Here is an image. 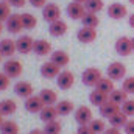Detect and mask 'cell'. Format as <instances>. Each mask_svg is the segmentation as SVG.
I'll return each instance as SVG.
<instances>
[{
    "instance_id": "1",
    "label": "cell",
    "mask_w": 134,
    "mask_h": 134,
    "mask_svg": "<svg viewBox=\"0 0 134 134\" xmlns=\"http://www.w3.org/2000/svg\"><path fill=\"white\" fill-rule=\"evenodd\" d=\"M101 78H103V73H101L100 69H97V67H89L81 75V81L84 83V86H89V87H92V86L95 87Z\"/></svg>"
},
{
    "instance_id": "2",
    "label": "cell",
    "mask_w": 134,
    "mask_h": 134,
    "mask_svg": "<svg viewBox=\"0 0 134 134\" xmlns=\"http://www.w3.org/2000/svg\"><path fill=\"white\" fill-rule=\"evenodd\" d=\"M3 72H5L9 78H17V76L22 75V72H24V66H22L20 61L9 58V59L3 64Z\"/></svg>"
},
{
    "instance_id": "3",
    "label": "cell",
    "mask_w": 134,
    "mask_h": 134,
    "mask_svg": "<svg viewBox=\"0 0 134 134\" xmlns=\"http://www.w3.org/2000/svg\"><path fill=\"white\" fill-rule=\"evenodd\" d=\"M42 17H44V20H47L48 24H52V22L61 19V8L56 3H47L42 8Z\"/></svg>"
},
{
    "instance_id": "4",
    "label": "cell",
    "mask_w": 134,
    "mask_h": 134,
    "mask_svg": "<svg viewBox=\"0 0 134 134\" xmlns=\"http://www.w3.org/2000/svg\"><path fill=\"white\" fill-rule=\"evenodd\" d=\"M106 73H108V76L111 78V80H114V81H119V80H123L125 78V75H126V67L123 63H111L109 67H108V70H106Z\"/></svg>"
},
{
    "instance_id": "5",
    "label": "cell",
    "mask_w": 134,
    "mask_h": 134,
    "mask_svg": "<svg viewBox=\"0 0 134 134\" xmlns=\"http://www.w3.org/2000/svg\"><path fill=\"white\" fill-rule=\"evenodd\" d=\"M114 48H115V52H117L120 56H128V55H131V52H133V42H131L130 37L120 36V37L115 41Z\"/></svg>"
},
{
    "instance_id": "6",
    "label": "cell",
    "mask_w": 134,
    "mask_h": 134,
    "mask_svg": "<svg viewBox=\"0 0 134 134\" xmlns=\"http://www.w3.org/2000/svg\"><path fill=\"white\" fill-rule=\"evenodd\" d=\"M75 83V75L70 70H61V73L56 78V84L61 91H69Z\"/></svg>"
},
{
    "instance_id": "7",
    "label": "cell",
    "mask_w": 134,
    "mask_h": 134,
    "mask_svg": "<svg viewBox=\"0 0 134 134\" xmlns=\"http://www.w3.org/2000/svg\"><path fill=\"white\" fill-rule=\"evenodd\" d=\"M16 47H17V52L22 53V55H27L30 52H33V47H34V39L28 34H24L20 36L17 41H16Z\"/></svg>"
},
{
    "instance_id": "8",
    "label": "cell",
    "mask_w": 134,
    "mask_h": 134,
    "mask_svg": "<svg viewBox=\"0 0 134 134\" xmlns=\"http://www.w3.org/2000/svg\"><path fill=\"white\" fill-rule=\"evenodd\" d=\"M25 109L28 111V112H31V114H39L44 108H45V104H44V101L41 100V97L39 95H31V97H28V98H25Z\"/></svg>"
},
{
    "instance_id": "9",
    "label": "cell",
    "mask_w": 134,
    "mask_h": 134,
    "mask_svg": "<svg viewBox=\"0 0 134 134\" xmlns=\"http://www.w3.org/2000/svg\"><path fill=\"white\" fill-rule=\"evenodd\" d=\"M67 14H69L70 19L80 20V19H83V16L86 14V8H84L83 3H78V2H73V0H72V2L67 5Z\"/></svg>"
},
{
    "instance_id": "10",
    "label": "cell",
    "mask_w": 134,
    "mask_h": 134,
    "mask_svg": "<svg viewBox=\"0 0 134 134\" xmlns=\"http://www.w3.org/2000/svg\"><path fill=\"white\" fill-rule=\"evenodd\" d=\"M61 73V67L56 66L55 63L52 61H47L44 63L42 67H41V75L47 80H52V78H58V75Z\"/></svg>"
},
{
    "instance_id": "11",
    "label": "cell",
    "mask_w": 134,
    "mask_h": 134,
    "mask_svg": "<svg viewBox=\"0 0 134 134\" xmlns=\"http://www.w3.org/2000/svg\"><path fill=\"white\" fill-rule=\"evenodd\" d=\"M75 120L78 125H89L94 119H92V111L87 106H80L75 111Z\"/></svg>"
},
{
    "instance_id": "12",
    "label": "cell",
    "mask_w": 134,
    "mask_h": 134,
    "mask_svg": "<svg viewBox=\"0 0 134 134\" xmlns=\"http://www.w3.org/2000/svg\"><path fill=\"white\" fill-rule=\"evenodd\" d=\"M6 25V30L11 34H17L24 30V25H22V19H20V14H11L9 19L5 22Z\"/></svg>"
},
{
    "instance_id": "13",
    "label": "cell",
    "mask_w": 134,
    "mask_h": 134,
    "mask_svg": "<svg viewBox=\"0 0 134 134\" xmlns=\"http://www.w3.org/2000/svg\"><path fill=\"white\" fill-rule=\"evenodd\" d=\"M126 14H128V9H126V6L122 5V3H111L109 8H108V16H109L111 19L120 20V19L126 17Z\"/></svg>"
},
{
    "instance_id": "14",
    "label": "cell",
    "mask_w": 134,
    "mask_h": 134,
    "mask_svg": "<svg viewBox=\"0 0 134 134\" xmlns=\"http://www.w3.org/2000/svg\"><path fill=\"white\" fill-rule=\"evenodd\" d=\"M76 39L83 44H91L97 39V30L95 28H89V27H83L78 30L76 33Z\"/></svg>"
},
{
    "instance_id": "15",
    "label": "cell",
    "mask_w": 134,
    "mask_h": 134,
    "mask_svg": "<svg viewBox=\"0 0 134 134\" xmlns=\"http://www.w3.org/2000/svg\"><path fill=\"white\" fill-rule=\"evenodd\" d=\"M14 94L22 98H28L33 95V86L28 81H19L14 84Z\"/></svg>"
},
{
    "instance_id": "16",
    "label": "cell",
    "mask_w": 134,
    "mask_h": 134,
    "mask_svg": "<svg viewBox=\"0 0 134 134\" xmlns=\"http://www.w3.org/2000/svg\"><path fill=\"white\" fill-rule=\"evenodd\" d=\"M33 52L37 56H47V55H52V44L45 39H37L34 41V47Z\"/></svg>"
},
{
    "instance_id": "17",
    "label": "cell",
    "mask_w": 134,
    "mask_h": 134,
    "mask_svg": "<svg viewBox=\"0 0 134 134\" xmlns=\"http://www.w3.org/2000/svg\"><path fill=\"white\" fill-rule=\"evenodd\" d=\"M50 61L55 63L56 66H59L63 69V67H66L67 64L70 63V56L67 55L64 50H55V52H52V55H50Z\"/></svg>"
},
{
    "instance_id": "18",
    "label": "cell",
    "mask_w": 134,
    "mask_h": 134,
    "mask_svg": "<svg viewBox=\"0 0 134 134\" xmlns=\"http://www.w3.org/2000/svg\"><path fill=\"white\" fill-rule=\"evenodd\" d=\"M16 50H17L16 41H13V39H2L0 41V53H2V56L11 58L16 53Z\"/></svg>"
},
{
    "instance_id": "19",
    "label": "cell",
    "mask_w": 134,
    "mask_h": 134,
    "mask_svg": "<svg viewBox=\"0 0 134 134\" xmlns=\"http://www.w3.org/2000/svg\"><path fill=\"white\" fill-rule=\"evenodd\" d=\"M120 109H122V106H119V104L112 103L111 100H108L104 104L100 106V115L101 117H106V119H111V117H112L114 114H117Z\"/></svg>"
},
{
    "instance_id": "20",
    "label": "cell",
    "mask_w": 134,
    "mask_h": 134,
    "mask_svg": "<svg viewBox=\"0 0 134 134\" xmlns=\"http://www.w3.org/2000/svg\"><path fill=\"white\" fill-rule=\"evenodd\" d=\"M48 31H50L52 36H55V37H61V36H64L66 31H67V24L63 19H58V20H55V22L50 24Z\"/></svg>"
},
{
    "instance_id": "21",
    "label": "cell",
    "mask_w": 134,
    "mask_h": 134,
    "mask_svg": "<svg viewBox=\"0 0 134 134\" xmlns=\"http://www.w3.org/2000/svg\"><path fill=\"white\" fill-rule=\"evenodd\" d=\"M17 109V104L16 101L11 100V98H6V100H2L0 101V114L3 117H8V115H13Z\"/></svg>"
},
{
    "instance_id": "22",
    "label": "cell",
    "mask_w": 134,
    "mask_h": 134,
    "mask_svg": "<svg viewBox=\"0 0 134 134\" xmlns=\"http://www.w3.org/2000/svg\"><path fill=\"white\" fill-rule=\"evenodd\" d=\"M39 97H41V100L44 101L45 106H53V104L58 103V94L55 91H52V89H42Z\"/></svg>"
},
{
    "instance_id": "23",
    "label": "cell",
    "mask_w": 134,
    "mask_h": 134,
    "mask_svg": "<svg viewBox=\"0 0 134 134\" xmlns=\"http://www.w3.org/2000/svg\"><path fill=\"white\" fill-rule=\"evenodd\" d=\"M109 120V123H111V126H114V128H123L125 125H126V122H128V115L120 109L117 114H114L111 119H108Z\"/></svg>"
},
{
    "instance_id": "24",
    "label": "cell",
    "mask_w": 134,
    "mask_h": 134,
    "mask_svg": "<svg viewBox=\"0 0 134 134\" xmlns=\"http://www.w3.org/2000/svg\"><path fill=\"white\" fill-rule=\"evenodd\" d=\"M95 89H98L100 92H103V94H106V95H109L115 87H114V80H111L109 76H103L100 81H98V84L95 86Z\"/></svg>"
},
{
    "instance_id": "25",
    "label": "cell",
    "mask_w": 134,
    "mask_h": 134,
    "mask_svg": "<svg viewBox=\"0 0 134 134\" xmlns=\"http://www.w3.org/2000/svg\"><path fill=\"white\" fill-rule=\"evenodd\" d=\"M108 100H109V95L100 92L98 89H95V91H92V92L89 94V101H91L94 106H98V108H100L101 104H104Z\"/></svg>"
},
{
    "instance_id": "26",
    "label": "cell",
    "mask_w": 134,
    "mask_h": 134,
    "mask_svg": "<svg viewBox=\"0 0 134 134\" xmlns=\"http://www.w3.org/2000/svg\"><path fill=\"white\" fill-rule=\"evenodd\" d=\"M109 100L119 106H122L125 101L128 100V92H125L123 89H114L111 94H109Z\"/></svg>"
},
{
    "instance_id": "27",
    "label": "cell",
    "mask_w": 134,
    "mask_h": 134,
    "mask_svg": "<svg viewBox=\"0 0 134 134\" xmlns=\"http://www.w3.org/2000/svg\"><path fill=\"white\" fill-rule=\"evenodd\" d=\"M81 22H83V27L97 28V27H98V24H100V19H98V16H97L95 13H89V11H86V14L83 16Z\"/></svg>"
},
{
    "instance_id": "28",
    "label": "cell",
    "mask_w": 134,
    "mask_h": 134,
    "mask_svg": "<svg viewBox=\"0 0 134 134\" xmlns=\"http://www.w3.org/2000/svg\"><path fill=\"white\" fill-rule=\"evenodd\" d=\"M41 119L47 123V122H52V120H56V117L59 115L58 111H56V106H45L41 112Z\"/></svg>"
},
{
    "instance_id": "29",
    "label": "cell",
    "mask_w": 134,
    "mask_h": 134,
    "mask_svg": "<svg viewBox=\"0 0 134 134\" xmlns=\"http://www.w3.org/2000/svg\"><path fill=\"white\" fill-rule=\"evenodd\" d=\"M20 19H22V25H24V30H33L37 25V19L36 16L31 13H24L20 14Z\"/></svg>"
},
{
    "instance_id": "30",
    "label": "cell",
    "mask_w": 134,
    "mask_h": 134,
    "mask_svg": "<svg viewBox=\"0 0 134 134\" xmlns=\"http://www.w3.org/2000/svg\"><path fill=\"white\" fill-rule=\"evenodd\" d=\"M55 106H56V111H58L59 115H69V114L73 112V109H75L73 103L70 100H61V101H58Z\"/></svg>"
},
{
    "instance_id": "31",
    "label": "cell",
    "mask_w": 134,
    "mask_h": 134,
    "mask_svg": "<svg viewBox=\"0 0 134 134\" xmlns=\"http://www.w3.org/2000/svg\"><path fill=\"white\" fill-rule=\"evenodd\" d=\"M2 134H19V125L13 120H5L0 126Z\"/></svg>"
},
{
    "instance_id": "32",
    "label": "cell",
    "mask_w": 134,
    "mask_h": 134,
    "mask_svg": "<svg viewBox=\"0 0 134 134\" xmlns=\"http://www.w3.org/2000/svg\"><path fill=\"white\" fill-rule=\"evenodd\" d=\"M84 8H86V11L97 14L103 9V0H87L84 3Z\"/></svg>"
},
{
    "instance_id": "33",
    "label": "cell",
    "mask_w": 134,
    "mask_h": 134,
    "mask_svg": "<svg viewBox=\"0 0 134 134\" xmlns=\"http://www.w3.org/2000/svg\"><path fill=\"white\" fill-rule=\"evenodd\" d=\"M61 123L58 120H52V122H47L45 123V128H44V133L45 134H59L61 133Z\"/></svg>"
},
{
    "instance_id": "34",
    "label": "cell",
    "mask_w": 134,
    "mask_h": 134,
    "mask_svg": "<svg viewBox=\"0 0 134 134\" xmlns=\"http://www.w3.org/2000/svg\"><path fill=\"white\" fill-rule=\"evenodd\" d=\"M11 14V5L8 2H0V22H6Z\"/></svg>"
},
{
    "instance_id": "35",
    "label": "cell",
    "mask_w": 134,
    "mask_h": 134,
    "mask_svg": "<svg viewBox=\"0 0 134 134\" xmlns=\"http://www.w3.org/2000/svg\"><path fill=\"white\" fill-rule=\"evenodd\" d=\"M89 126H91V130H92L95 134H100V133H104V131H106V128H104V122L100 120V119H94V120L89 123Z\"/></svg>"
},
{
    "instance_id": "36",
    "label": "cell",
    "mask_w": 134,
    "mask_h": 134,
    "mask_svg": "<svg viewBox=\"0 0 134 134\" xmlns=\"http://www.w3.org/2000/svg\"><path fill=\"white\" fill-rule=\"evenodd\" d=\"M122 89L128 94H134V76H128L122 83Z\"/></svg>"
},
{
    "instance_id": "37",
    "label": "cell",
    "mask_w": 134,
    "mask_h": 134,
    "mask_svg": "<svg viewBox=\"0 0 134 134\" xmlns=\"http://www.w3.org/2000/svg\"><path fill=\"white\" fill-rule=\"evenodd\" d=\"M122 111H123L128 117H133L134 115V100H130V98H128V100L122 104Z\"/></svg>"
},
{
    "instance_id": "38",
    "label": "cell",
    "mask_w": 134,
    "mask_h": 134,
    "mask_svg": "<svg viewBox=\"0 0 134 134\" xmlns=\"http://www.w3.org/2000/svg\"><path fill=\"white\" fill-rule=\"evenodd\" d=\"M9 81H11V78L5 72H0V92L2 91H6L9 87Z\"/></svg>"
},
{
    "instance_id": "39",
    "label": "cell",
    "mask_w": 134,
    "mask_h": 134,
    "mask_svg": "<svg viewBox=\"0 0 134 134\" xmlns=\"http://www.w3.org/2000/svg\"><path fill=\"white\" fill-rule=\"evenodd\" d=\"M76 134H95V133L91 130V126H89V125H80L78 133H76Z\"/></svg>"
},
{
    "instance_id": "40",
    "label": "cell",
    "mask_w": 134,
    "mask_h": 134,
    "mask_svg": "<svg viewBox=\"0 0 134 134\" xmlns=\"http://www.w3.org/2000/svg\"><path fill=\"white\" fill-rule=\"evenodd\" d=\"M11 6H16V8H22L27 5V0H6Z\"/></svg>"
},
{
    "instance_id": "41",
    "label": "cell",
    "mask_w": 134,
    "mask_h": 134,
    "mask_svg": "<svg viewBox=\"0 0 134 134\" xmlns=\"http://www.w3.org/2000/svg\"><path fill=\"white\" fill-rule=\"evenodd\" d=\"M123 130L126 134H134V120H128L126 125L123 126Z\"/></svg>"
},
{
    "instance_id": "42",
    "label": "cell",
    "mask_w": 134,
    "mask_h": 134,
    "mask_svg": "<svg viewBox=\"0 0 134 134\" xmlns=\"http://www.w3.org/2000/svg\"><path fill=\"white\" fill-rule=\"evenodd\" d=\"M30 5L34 6V8H44L47 5V0H28Z\"/></svg>"
},
{
    "instance_id": "43",
    "label": "cell",
    "mask_w": 134,
    "mask_h": 134,
    "mask_svg": "<svg viewBox=\"0 0 134 134\" xmlns=\"http://www.w3.org/2000/svg\"><path fill=\"white\" fill-rule=\"evenodd\" d=\"M103 134H122L120 133V128H114V126H111V128H106V131Z\"/></svg>"
},
{
    "instance_id": "44",
    "label": "cell",
    "mask_w": 134,
    "mask_h": 134,
    "mask_svg": "<svg viewBox=\"0 0 134 134\" xmlns=\"http://www.w3.org/2000/svg\"><path fill=\"white\" fill-rule=\"evenodd\" d=\"M130 27L134 28V13L133 14H130Z\"/></svg>"
},
{
    "instance_id": "45",
    "label": "cell",
    "mask_w": 134,
    "mask_h": 134,
    "mask_svg": "<svg viewBox=\"0 0 134 134\" xmlns=\"http://www.w3.org/2000/svg\"><path fill=\"white\" fill-rule=\"evenodd\" d=\"M30 134H45V133H44V131H41V130H33Z\"/></svg>"
},
{
    "instance_id": "46",
    "label": "cell",
    "mask_w": 134,
    "mask_h": 134,
    "mask_svg": "<svg viewBox=\"0 0 134 134\" xmlns=\"http://www.w3.org/2000/svg\"><path fill=\"white\" fill-rule=\"evenodd\" d=\"M73 2H78V3H83V5H84V3H86L87 0H73Z\"/></svg>"
},
{
    "instance_id": "47",
    "label": "cell",
    "mask_w": 134,
    "mask_h": 134,
    "mask_svg": "<svg viewBox=\"0 0 134 134\" xmlns=\"http://www.w3.org/2000/svg\"><path fill=\"white\" fill-rule=\"evenodd\" d=\"M3 122H5V120H3V115L0 114V126H2V123H3Z\"/></svg>"
},
{
    "instance_id": "48",
    "label": "cell",
    "mask_w": 134,
    "mask_h": 134,
    "mask_svg": "<svg viewBox=\"0 0 134 134\" xmlns=\"http://www.w3.org/2000/svg\"><path fill=\"white\" fill-rule=\"evenodd\" d=\"M2 31H3V22H0V34H2Z\"/></svg>"
},
{
    "instance_id": "49",
    "label": "cell",
    "mask_w": 134,
    "mask_h": 134,
    "mask_svg": "<svg viewBox=\"0 0 134 134\" xmlns=\"http://www.w3.org/2000/svg\"><path fill=\"white\" fill-rule=\"evenodd\" d=\"M131 42H133V52H134V37H131Z\"/></svg>"
},
{
    "instance_id": "50",
    "label": "cell",
    "mask_w": 134,
    "mask_h": 134,
    "mask_svg": "<svg viewBox=\"0 0 134 134\" xmlns=\"http://www.w3.org/2000/svg\"><path fill=\"white\" fill-rule=\"evenodd\" d=\"M130 3H131V5H134V0H130Z\"/></svg>"
},
{
    "instance_id": "51",
    "label": "cell",
    "mask_w": 134,
    "mask_h": 134,
    "mask_svg": "<svg viewBox=\"0 0 134 134\" xmlns=\"http://www.w3.org/2000/svg\"><path fill=\"white\" fill-rule=\"evenodd\" d=\"M2 58H3V56H2V53H0V63H2Z\"/></svg>"
}]
</instances>
